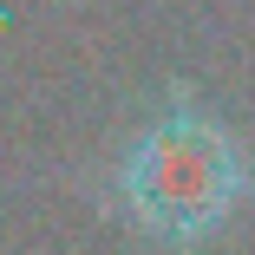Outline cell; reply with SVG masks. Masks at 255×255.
I'll list each match as a JSON object with an SVG mask.
<instances>
[{"mask_svg": "<svg viewBox=\"0 0 255 255\" xmlns=\"http://www.w3.org/2000/svg\"><path fill=\"white\" fill-rule=\"evenodd\" d=\"M249 183H255L249 150L183 85H170V98L144 118V131L125 144L118 177H112L125 223L144 242H157V249H196V242H210L242 210Z\"/></svg>", "mask_w": 255, "mask_h": 255, "instance_id": "6da1fadb", "label": "cell"}]
</instances>
